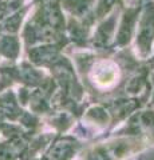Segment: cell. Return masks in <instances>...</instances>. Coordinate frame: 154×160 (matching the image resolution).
<instances>
[{
    "label": "cell",
    "instance_id": "obj_1",
    "mask_svg": "<svg viewBox=\"0 0 154 160\" xmlns=\"http://www.w3.org/2000/svg\"><path fill=\"white\" fill-rule=\"evenodd\" d=\"M118 66L110 60H101L91 68L90 79L98 88H110L118 82Z\"/></svg>",
    "mask_w": 154,
    "mask_h": 160
}]
</instances>
